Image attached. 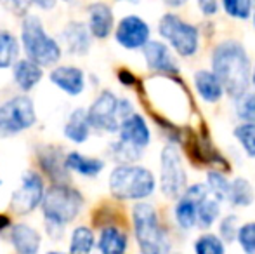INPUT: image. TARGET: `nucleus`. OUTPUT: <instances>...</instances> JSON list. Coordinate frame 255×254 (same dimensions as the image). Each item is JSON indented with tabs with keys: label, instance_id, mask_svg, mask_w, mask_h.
Returning <instances> with one entry per match:
<instances>
[{
	"label": "nucleus",
	"instance_id": "1",
	"mask_svg": "<svg viewBox=\"0 0 255 254\" xmlns=\"http://www.w3.org/2000/svg\"><path fill=\"white\" fill-rule=\"evenodd\" d=\"M85 199L80 190L68 183H54L45 188L40 204L42 218L45 223V234L52 241L63 239L64 230L82 214Z\"/></svg>",
	"mask_w": 255,
	"mask_h": 254
},
{
	"label": "nucleus",
	"instance_id": "2",
	"mask_svg": "<svg viewBox=\"0 0 255 254\" xmlns=\"http://www.w3.org/2000/svg\"><path fill=\"white\" fill-rule=\"evenodd\" d=\"M212 73L221 82L222 89L233 98H242L250 85V68L247 51L238 40H224L214 49Z\"/></svg>",
	"mask_w": 255,
	"mask_h": 254
},
{
	"label": "nucleus",
	"instance_id": "3",
	"mask_svg": "<svg viewBox=\"0 0 255 254\" xmlns=\"http://www.w3.org/2000/svg\"><path fill=\"white\" fill-rule=\"evenodd\" d=\"M19 44L24 58L42 68L56 66L63 58V47L59 40L45 30L44 21L37 14L30 12L21 17Z\"/></svg>",
	"mask_w": 255,
	"mask_h": 254
},
{
	"label": "nucleus",
	"instance_id": "4",
	"mask_svg": "<svg viewBox=\"0 0 255 254\" xmlns=\"http://www.w3.org/2000/svg\"><path fill=\"white\" fill-rule=\"evenodd\" d=\"M132 228L141 254H170L172 241L153 204L137 202L132 207Z\"/></svg>",
	"mask_w": 255,
	"mask_h": 254
},
{
	"label": "nucleus",
	"instance_id": "5",
	"mask_svg": "<svg viewBox=\"0 0 255 254\" xmlns=\"http://www.w3.org/2000/svg\"><path fill=\"white\" fill-rule=\"evenodd\" d=\"M108 188L117 200L144 202L156 190V180L151 171L142 166H117L110 173Z\"/></svg>",
	"mask_w": 255,
	"mask_h": 254
},
{
	"label": "nucleus",
	"instance_id": "6",
	"mask_svg": "<svg viewBox=\"0 0 255 254\" xmlns=\"http://www.w3.org/2000/svg\"><path fill=\"white\" fill-rule=\"evenodd\" d=\"M38 120L31 96L16 94L0 103V139H9L30 131Z\"/></svg>",
	"mask_w": 255,
	"mask_h": 254
},
{
	"label": "nucleus",
	"instance_id": "7",
	"mask_svg": "<svg viewBox=\"0 0 255 254\" xmlns=\"http://www.w3.org/2000/svg\"><path fill=\"white\" fill-rule=\"evenodd\" d=\"M158 33L175 49L182 58H191L198 51V30L193 24L182 21L179 16L168 12L158 23Z\"/></svg>",
	"mask_w": 255,
	"mask_h": 254
},
{
	"label": "nucleus",
	"instance_id": "8",
	"mask_svg": "<svg viewBox=\"0 0 255 254\" xmlns=\"http://www.w3.org/2000/svg\"><path fill=\"white\" fill-rule=\"evenodd\" d=\"M182 159L175 145H167L160 155V190L167 199H179L188 187Z\"/></svg>",
	"mask_w": 255,
	"mask_h": 254
},
{
	"label": "nucleus",
	"instance_id": "9",
	"mask_svg": "<svg viewBox=\"0 0 255 254\" xmlns=\"http://www.w3.org/2000/svg\"><path fill=\"white\" fill-rule=\"evenodd\" d=\"M45 193V181L38 171L26 169L21 176L19 188L10 195V211L17 216H26L38 209Z\"/></svg>",
	"mask_w": 255,
	"mask_h": 254
},
{
	"label": "nucleus",
	"instance_id": "10",
	"mask_svg": "<svg viewBox=\"0 0 255 254\" xmlns=\"http://www.w3.org/2000/svg\"><path fill=\"white\" fill-rule=\"evenodd\" d=\"M87 119L92 131H101L108 134L118 132L122 120L118 117V96L110 89H104L87 108Z\"/></svg>",
	"mask_w": 255,
	"mask_h": 254
},
{
	"label": "nucleus",
	"instance_id": "11",
	"mask_svg": "<svg viewBox=\"0 0 255 254\" xmlns=\"http://www.w3.org/2000/svg\"><path fill=\"white\" fill-rule=\"evenodd\" d=\"M151 30L149 24L142 17L135 14H128L120 19V23L115 26V40L127 51L142 49L151 40Z\"/></svg>",
	"mask_w": 255,
	"mask_h": 254
},
{
	"label": "nucleus",
	"instance_id": "12",
	"mask_svg": "<svg viewBox=\"0 0 255 254\" xmlns=\"http://www.w3.org/2000/svg\"><path fill=\"white\" fill-rule=\"evenodd\" d=\"M49 80L70 98H78L87 87V75L77 64H56L49 73Z\"/></svg>",
	"mask_w": 255,
	"mask_h": 254
},
{
	"label": "nucleus",
	"instance_id": "13",
	"mask_svg": "<svg viewBox=\"0 0 255 254\" xmlns=\"http://www.w3.org/2000/svg\"><path fill=\"white\" fill-rule=\"evenodd\" d=\"M59 44L63 52L66 51L70 56H87L92 47V35L84 21L73 19L64 24L59 33Z\"/></svg>",
	"mask_w": 255,
	"mask_h": 254
},
{
	"label": "nucleus",
	"instance_id": "14",
	"mask_svg": "<svg viewBox=\"0 0 255 254\" xmlns=\"http://www.w3.org/2000/svg\"><path fill=\"white\" fill-rule=\"evenodd\" d=\"M118 139L127 145L134 146L137 150H142L149 145L151 141V131H149L148 122L141 113H132L125 120H122L120 127H118Z\"/></svg>",
	"mask_w": 255,
	"mask_h": 254
},
{
	"label": "nucleus",
	"instance_id": "15",
	"mask_svg": "<svg viewBox=\"0 0 255 254\" xmlns=\"http://www.w3.org/2000/svg\"><path fill=\"white\" fill-rule=\"evenodd\" d=\"M87 28L92 38L106 40L115 30V14L104 2H92L87 5Z\"/></svg>",
	"mask_w": 255,
	"mask_h": 254
},
{
	"label": "nucleus",
	"instance_id": "16",
	"mask_svg": "<svg viewBox=\"0 0 255 254\" xmlns=\"http://www.w3.org/2000/svg\"><path fill=\"white\" fill-rule=\"evenodd\" d=\"M9 242L16 254H38L42 234L28 223H14L9 230Z\"/></svg>",
	"mask_w": 255,
	"mask_h": 254
},
{
	"label": "nucleus",
	"instance_id": "17",
	"mask_svg": "<svg viewBox=\"0 0 255 254\" xmlns=\"http://www.w3.org/2000/svg\"><path fill=\"white\" fill-rule=\"evenodd\" d=\"M12 84L21 91V94L31 92L44 78V68L26 58H19L10 68Z\"/></svg>",
	"mask_w": 255,
	"mask_h": 254
},
{
	"label": "nucleus",
	"instance_id": "18",
	"mask_svg": "<svg viewBox=\"0 0 255 254\" xmlns=\"http://www.w3.org/2000/svg\"><path fill=\"white\" fill-rule=\"evenodd\" d=\"M142 54H144V61L148 64L149 70L160 71V73H177L179 68L177 63L174 61L170 54V49L158 40H149L148 44L142 47Z\"/></svg>",
	"mask_w": 255,
	"mask_h": 254
},
{
	"label": "nucleus",
	"instance_id": "19",
	"mask_svg": "<svg viewBox=\"0 0 255 254\" xmlns=\"http://www.w3.org/2000/svg\"><path fill=\"white\" fill-rule=\"evenodd\" d=\"M63 164L68 173H75L82 178H98L104 171V166H106L103 159L84 155L77 150L64 153Z\"/></svg>",
	"mask_w": 255,
	"mask_h": 254
},
{
	"label": "nucleus",
	"instance_id": "20",
	"mask_svg": "<svg viewBox=\"0 0 255 254\" xmlns=\"http://www.w3.org/2000/svg\"><path fill=\"white\" fill-rule=\"evenodd\" d=\"M96 248L99 254H127L128 235L124 228L117 225H106L96 239Z\"/></svg>",
	"mask_w": 255,
	"mask_h": 254
},
{
	"label": "nucleus",
	"instance_id": "21",
	"mask_svg": "<svg viewBox=\"0 0 255 254\" xmlns=\"http://www.w3.org/2000/svg\"><path fill=\"white\" fill-rule=\"evenodd\" d=\"M92 127L87 119V110L85 108H75L73 112L68 115L66 122L63 126V134L68 141L75 143V145H84L91 138Z\"/></svg>",
	"mask_w": 255,
	"mask_h": 254
},
{
	"label": "nucleus",
	"instance_id": "22",
	"mask_svg": "<svg viewBox=\"0 0 255 254\" xmlns=\"http://www.w3.org/2000/svg\"><path fill=\"white\" fill-rule=\"evenodd\" d=\"M64 155H61L59 150L54 146H44L42 152H38V162L42 166L45 176L52 178L56 183H64L68 178V171L64 169L63 164Z\"/></svg>",
	"mask_w": 255,
	"mask_h": 254
},
{
	"label": "nucleus",
	"instance_id": "23",
	"mask_svg": "<svg viewBox=\"0 0 255 254\" xmlns=\"http://www.w3.org/2000/svg\"><path fill=\"white\" fill-rule=\"evenodd\" d=\"M195 87H196V92L198 96L207 103H217L219 99L222 98V89L221 82L217 80L212 71L208 70H200L195 73Z\"/></svg>",
	"mask_w": 255,
	"mask_h": 254
},
{
	"label": "nucleus",
	"instance_id": "24",
	"mask_svg": "<svg viewBox=\"0 0 255 254\" xmlns=\"http://www.w3.org/2000/svg\"><path fill=\"white\" fill-rule=\"evenodd\" d=\"M21 58L19 37L7 28H0V70H10Z\"/></svg>",
	"mask_w": 255,
	"mask_h": 254
},
{
	"label": "nucleus",
	"instance_id": "25",
	"mask_svg": "<svg viewBox=\"0 0 255 254\" xmlns=\"http://www.w3.org/2000/svg\"><path fill=\"white\" fill-rule=\"evenodd\" d=\"M96 248V234L87 225H78L71 230L66 254H92Z\"/></svg>",
	"mask_w": 255,
	"mask_h": 254
},
{
	"label": "nucleus",
	"instance_id": "26",
	"mask_svg": "<svg viewBox=\"0 0 255 254\" xmlns=\"http://www.w3.org/2000/svg\"><path fill=\"white\" fill-rule=\"evenodd\" d=\"M255 199L254 187L250 185L249 180L245 178H235L233 181H229V190L226 202H229L235 207H249L252 206Z\"/></svg>",
	"mask_w": 255,
	"mask_h": 254
},
{
	"label": "nucleus",
	"instance_id": "27",
	"mask_svg": "<svg viewBox=\"0 0 255 254\" xmlns=\"http://www.w3.org/2000/svg\"><path fill=\"white\" fill-rule=\"evenodd\" d=\"M219 216H221V202L208 190L207 195H203L198 200V225L196 227L202 230H208L214 227Z\"/></svg>",
	"mask_w": 255,
	"mask_h": 254
},
{
	"label": "nucleus",
	"instance_id": "28",
	"mask_svg": "<svg viewBox=\"0 0 255 254\" xmlns=\"http://www.w3.org/2000/svg\"><path fill=\"white\" fill-rule=\"evenodd\" d=\"M108 155L118 166H130V164H135L141 159L142 150H137L134 146L127 145V143L117 139V141L110 143V146H108Z\"/></svg>",
	"mask_w": 255,
	"mask_h": 254
},
{
	"label": "nucleus",
	"instance_id": "29",
	"mask_svg": "<svg viewBox=\"0 0 255 254\" xmlns=\"http://www.w3.org/2000/svg\"><path fill=\"white\" fill-rule=\"evenodd\" d=\"M195 254H226V244L215 234H202L195 241Z\"/></svg>",
	"mask_w": 255,
	"mask_h": 254
},
{
	"label": "nucleus",
	"instance_id": "30",
	"mask_svg": "<svg viewBox=\"0 0 255 254\" xmlns=\"http://www.w3.org/2000/svg\"><path fill=\"white\" fill-rule=\"evenodd\" d=\"M207 188L210 190L212 195L219 200V202H224L226 197H228L229 190V180L221 174L219 171H208L207 173Z\"/></svg>",
	"mask_w": 255,
	"mask_h": 254
},
{
	"label": "nucleus",
	"instance_id": "31",
	"mask_svg": "<svg viewBox=\"0 0 255 254\" xmlns=\"http://www.w3.org/2000/svg\"><path fill=\"white\" fill-rule=\"evenodd\" d=\"M235 138L249 157H255V124L243 122L235 129Z\"/></svg>",
	"mask_w": 255,
	"mask_h": 254
},
{
	"label": "nucleus",
	"instance_id": "32",
	"mask_svg": "<svg viewBox=\"0 0 255 254\" xmlns=\"http://www.w3.org/2000/svg\"><path fill=\"white\" fill-rule=\"evenodd\" d=\"M236 242L245 254H255V221L240 225Z\"/></svg>",
	"mask_w": 255,
	"mask_h": 254
},
{
	"label": "nucleus",
	"instance_id": "33",
	"mask_svg": "<svg viewBox=\"0 0 255 254\" xmlns=\"http://www.w3.org/2000/svg\"><path fill=\"white\" fill-rule=\"evenodd\" d=\"M252 0H222L226 14L235 19H247L252 14Z\"/></svg>",
	"mask_w": 255,
	"mask_h": 254
},
{
	"label": "nucleus",
	"instance_id": "34",
	"mask_svg": "<svg viewBox=\"0 0 255 254\" xmlns=\"http://www.w3.org/2000/svg\"><path fill=\"white\" fill-rule=\"evenodd\" d=\"M238 230H240V220L236 214H228V216H224L219 221V237H221V241L224 244L226 242L228 244L235 242Z\"/></svg>",
	"mask_w": 255,
	"mask_h": 254
},
{
	"label": "nucleus",
	"instance_id": "35",
	"mask_svg": "<svg viewBox=\"0 0 255 254\" xmlns=\"http://www.w3.org/2000/svg\"><path fill=\"white\" fill-rule=\"evenodd\" d=\"M236 113L245 122L255 124V94H245L236 99Z\"/></svg>",
	"mask_w": 255,
	"mask_h": 254
},
{
	"label": "nucleus",
	"instance_id": "36",
	"mask_svg": "<svg viewBox=\"0 0 255 254\" xmlns=\"http://www.w3.org/2000/svg\"><path fill=\"white\" fill-rule=\"evenodd\" d=\"M3 3L5 9H9L12 14L19 17H24L26 14H30V9H31V2L30 0H0Z\"/></svg>",
	"mask_w": 255,
	"mask_h": 254
},
{
	"label": "nucleus",
	"instance_id": "37",
	"mask_svg": "<svg viewBox=\"0 0 255 254\" xmlns=\"http://www.w3.org/2000/svg\"><path fill=\"white\" fill-rule=\"evenodd\" d=\"M198 7L205 16H214V14H217L219 2L217 0H198Z\"/></svg>",
	"mask_w": 255,
	"mask_h": 254
},
{
	"label": "nucleus",
	"instance_id": "38",
	"mask_svg": "<svg viewBox=\"0 0 255 254\" xmlns=\"http://www.w3.org/2000/svg\"><path fill=\"white\" fill-rule=\"evenodd\" d=\"M31 5H35L40 10H52L57 5V0H30Z\"/></svg>",
	"mask_w": 255,
	"mask_h": 254
},
{
	"label": "nucleus",
	"instance_id": "39",
	"mask_svg": "<svg viewBox=\"0 0 255 254\" xmlns=\"http://www.w3.org/2000/svg\"><path fill=\"white\" fill-rule=\"evenodd\" d=\"M118 78H120V82L124 85H134V82H135V77L128 70H120V71H118Z\"/></svg>",
	"mask_w": 255,
	"mask_h": 254
},
{
	"label": "nucleus",
	"instance_id": "40",
	"mask_svg": "<svg viewBox=\"0 0 255 254\" xmlns=\"http://www.w3.org/2000/svg\"><path fill=\"white\" fill-rule=\"evenodd\" d=\"M161 2L165 3V5L168 7H174V9H177V7H182L188 0H161Z\"/></svg>",
	"mask_w": 255,
	"mask_h": 254
},
{
	"label": "nucleus",
	"instance_id": "41",
	"mask_svg": "<svg viewBox=\"0 0 255 254\" xmlns=\"http://www.w3.org/2000/svg\"><path fill=\"white\" fill-rule=\"evenodd\" d=\"M250 82H252V85L255 87V66H254V70H252V75H250Z\"/></svg>",
	"mask_w": 255,
	"mask_h": 254
},
{
	"label": "nucleus",
	"instance_id": "42",
	"mask_svg": "<svg viewBox=\"0 0 255 254\" xmlns=\"http://www.w3.org/2000/svg\"><path fill=\"white\" fill-rule=\"evenodd\" d=\"M45 254H66V253H63V251H47Z\"/></svg>",
	"mask_w": 255,
	"mask_h": 254
},
{
	"label": "nucleus",
	"instance_id": "43",
	"mask_svg": "<svg viewBox=\"0 0 255 254\" xmlns=\"http://www.w3.org/2000/svg\"><path fill=\"white\" fill-rule=\"evenodd\" d=\"M61 2H66V3H71V2H75V0H61Z\"/></svg>",
	"mask_w": 255,
	"mask_h": 254
},
{
	"label": "nucleus",
	"instance_id": "44",
	"mask_svg": "<svg viewBox=\"0 0 255 254\" xmlns=\"http://www.w3.org/2000/svg\"><path fill=\"white\" fill-rule=\"evenodd\" d=\"M118 2H134V0H118Z\"/></svg>",
	"mask_w": 255,
	"mask_h": 254
},
{
	"label": "nucleus",
	"instance_id": "45",
	"mask_svg": "<svg viewBox=\"0 0 255 254\" xmlns=\"http://www.w3.org/2000/svg\"><path fill=\"white\" fill-rule=\"evenodd\" d=\"M0 187H2V178H0Z\"/></svg>",
	"mask_w": 255,
	"mask_h": 254
},
{
	"label": "nucleus",
	"instance_id": "46",
	"mask_svg": "<svg viewBox=\"0 0 255 254\" xmlns=\"http://www.w3.org/2000/svg\"><path fill=\"white\" fill-rule=\"evenodd\" d=\"M254 23H255V14H254Z\"/></svg>",
	"mask_w": 255,
	"mask_h": 254
}]
</instances>
